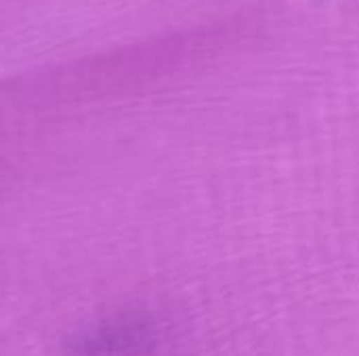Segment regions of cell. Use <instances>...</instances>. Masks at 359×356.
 Returning a JSON list of instances; mask_svg holds the SVG:
<instances>
[{"label": "cell", "mask_w": 359, "mask_h": 356, "mask_svg": "<svg viewBox=\"0 0 359 356\" xmlns=\"http://www.w3.org/2000/svg\"><path fill=\"white\" fill-rule=\"evenodd\" d=\"M158 342L156 325L145 317H116L78 332L67 342L69 356H141Z\"/></svg>", "instance_id": "6da1fadb"}]
</instances>
